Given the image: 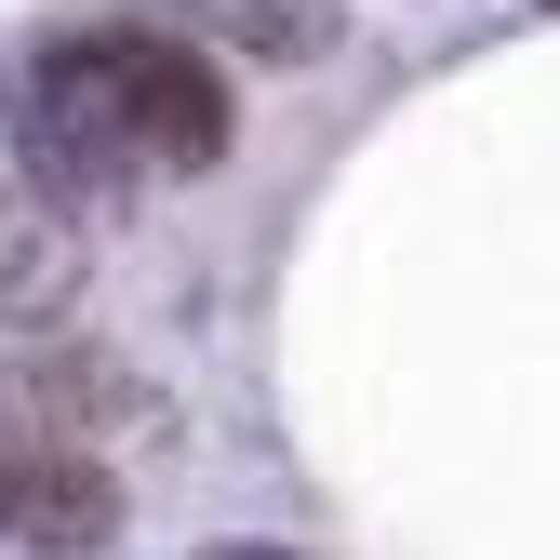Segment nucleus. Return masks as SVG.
Here are the masks:
<instances>
[{
	"mask_svg": "<svg viewBox=\"0 0 560 560\" xmlns=\"http://www.w3.org/2000/svg\"><path fill=\"white\" fill-rule=\"evenodd\" d=\"M228 81L214 54H187L174 27H67L27 54V107H14V161L81 214L148 174H214L228 161Z\"/></svg>",
	"mask_w": 560,
	"mask_h": 560,
	"instance_id": "obj_1",
	"label": "nucleus"
},
{
	"mask_svg": "<svg viewBox=\"0 0 560 560\" xmlns=\"http://www.w3.org/2000/svg\"><path fill=\"white\" fill-rule=\"evenodd\" d=\"M67 307H81V214L27 161H0V320H67Z\"/></svg>",
	"mask_w": 560,
	"mask_h": 560,
	"instance_id": "obj_2",
	"label": "nucleus"
},
{
	"mask_svg": "<svg viewBox=\"0 0 560 560\" xmlns=\"http://www.w3.org/2000/svg\"><path fill=\"white\" fill-rule=\"evenodd\" d=\"M214 40H241L254 67H320L347 40V0H187Z\"/></svg>",
	"mask_w": 560,
	"mask_h": 560,
	"instance_id": "obj_3",
	"label": "nucleus"
},
{
	"mask_svg": "<svg viewBox=\"0 0 560 560\" xmlns=\"http://www.w3.org/2000/svg\"><path fill=\"white\" fill-rule=\"evenodd\" d=\"M200 560H294V547H254V534H228V547H200Z\"/></svg>",
	"mask_w": 560,
	"mask_h": 560,
	"instance_id": "obj_4",
	"label": "nucleus"
}]
</instances>
